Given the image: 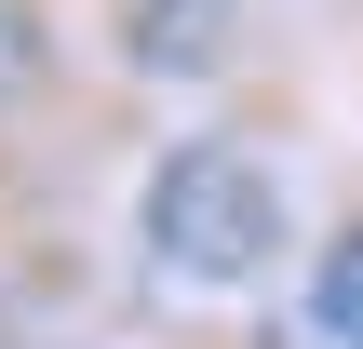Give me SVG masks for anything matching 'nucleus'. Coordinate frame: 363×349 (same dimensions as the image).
Returning <instances> with one entry per match:
<instances>
[{
  "label": "nucleus",
  "instance_id": "1",
  "mask_svg": "<svg viewBox=\"0 0 363 349\" xmlns=\"http://www.w3.org/2000/svg\"><path fill=\"white\" fill-rule=\"evenodd\" d=\"M148 256L175 269V282H256L269 256H283V188H269V161L256 148H175L162 175H148Z\"/></svg>",
  "mask_w": 363,
  "mask_h": 349
},
{
  "label": "nucleus",
  "instance_id": "2",
  "mask_svg": "<svg viewBox=\"0 0 363 349\" xmlns=\"http://www.w3.org/2000/svg\"><path fill=\"white\" fill-rule=\"evenodd\" d=\"M310 323H323L337 349H363V229L323 256V269H310Z\"/></svg>",
  "mask_w": 363,
  "mask_h": 349
}]
</instances>
